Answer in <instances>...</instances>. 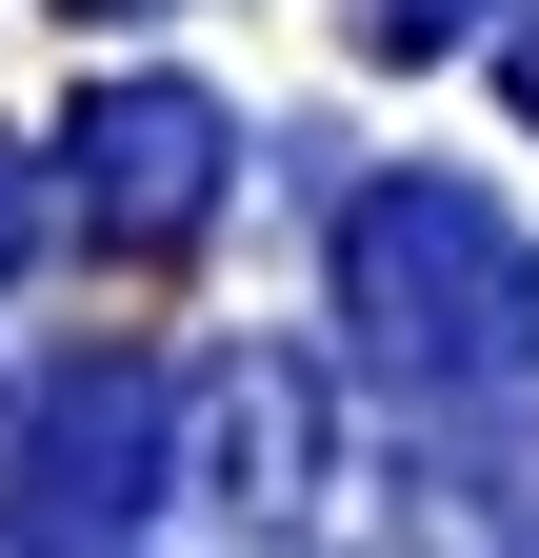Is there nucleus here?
<instances>
[{"instance_id":"1","label":"nucleus","mask_w":539,"mask_h":558,"mask_svg":"<svg viewBox=\"0 0 539 558\" xmlns=\"http://www.w3.org/2000/svg\"><path fill=\"white\" fill-rule=\"evenodd\" d=\"M340 319L380 339L399 379L500 399V379L539 360V240L500 220L480 180H380L360 220H340Z\"/></svg>"},{"instance_id":"2","label":"nucleus","mask_w":539,"mask_h":558,"mask_svg":"<svg viewBox=\"0 0 539 558\" xmlns=\"http://www.w3.org/2000/svg\"><path fill=\"white\" fill-rule=\"evenodd\" d=\"M160 499V379L141 360H81L21 418V558H120Z\"/></svg>"},{"instance_id":"3","label":"nucleus","mask_w":539,"mask_h":558,"mask_svg":"<svg viewBox=\"0 0 539 558\" xmlns=\"http://www.w3.org/2000/svg\"><path fill=\"white\" fill-rule=\"evenodd\" d=\"M60 180H81L100 240H200V199H220V100L200 81H100L81 140H60Z\"/></svg>"},{"instance_id":"4","label":"nucleus","mask_w":539,"mask_h":558,"mask_svg":"<svg viewBox=\"0 0 539 558\" xmlns=\"http://www.w3.org/2000/svg\"><path fill=\"white\" fill-rule=\"evenodd\" d=\"M399 558H539V418H440L399 459Z\"/></svg>"},{"instance_id":"5","label":"nucleus","mask_w":539,"mask_h":558,"mask_svg":"<svg viewBox=\"0 0 539 558\" xmlns=\"http://www.w3.org/2000/svg\"><path fill=\"white\" fill-rule=\"evenodd\" d=\"M200 499H240V519H300L320 499V379L300 360H220V379H200Z\"/></svg>"},{"instance_id":"6","label":"nucleus","mask_w":539,"mask_h":558,"mask_svg":"<svg viewBox=\"0 0 539 558\" xmlns=\"http://www.w3.org/2000/svg\"><path fill=\"white\" fill-rule=\"evenodd\" d=\"M459 21H480V0H360V40H380V60H440Z\"/></svg>"},{"instance_id":"7","label":"nucleus","mask_w":539,"mask_h":558,"mask_svg":"<svg viewBox=\"0 0 539 558\" xmlns=\"http://www.w3.org/2000/svg\"><path fill=\"white\" fill-rule=\"evenodd\" d=\"M500 81H519V120H539V21H519V60H500Z\"/></svg>"},{"instance_id":"8","label":"nucleus","mask_w":539,"mask_h":558,"mask_svg":"<svg viewBox=\"0 0 539 558\" xmlns=\"http://www.w3.org/2000/svg\"><path fill=\"white\" fill-rule=\"evenodd\" d=\"M0 259H21V180H0Z\"/></svg>"}]
</instances>
